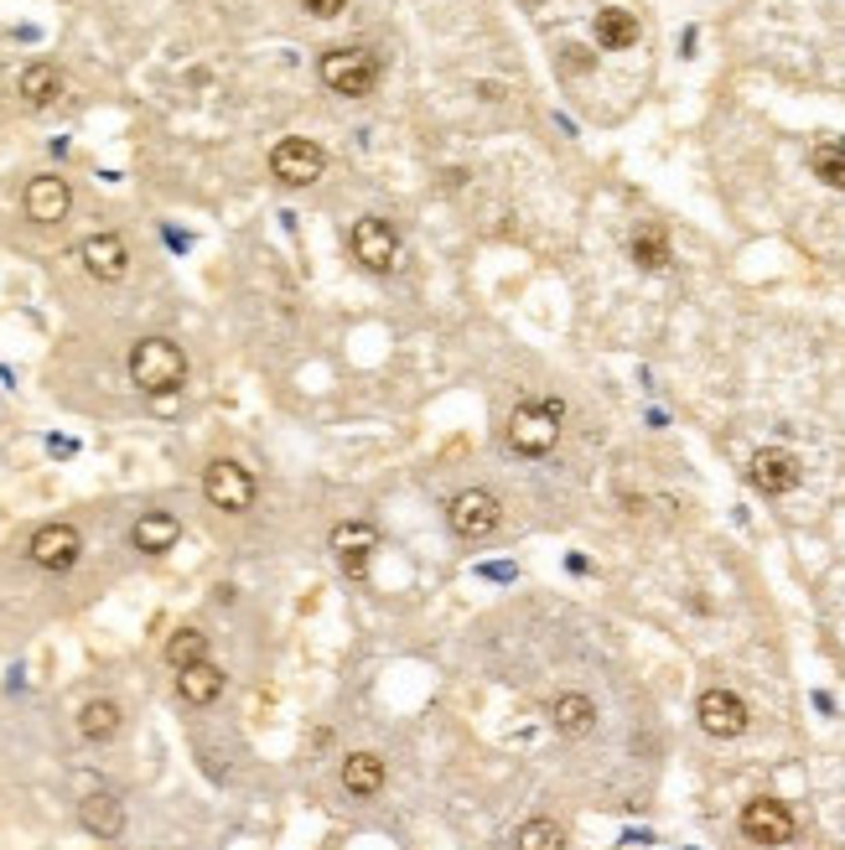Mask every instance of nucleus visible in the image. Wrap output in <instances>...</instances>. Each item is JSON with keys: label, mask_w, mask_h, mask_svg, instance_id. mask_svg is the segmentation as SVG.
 <instances>
[{"label": "nucleus", "mask_w": 845, "mask_h": 850, "mask_svg": "<svg viewBox=\"0 0 845 850\" xmlns=\"http://www.w3.org/2000/svg\"><path fill=\"white\" fill-rule=\"evenodd\" d=\"M337 550V560L343 555H369L379 545V529L374 524H363V519H343V524H333V539H327Z\"/></svg>", "instance_id": "nucleus-22"}, {"label": "nucleus", "mask_w": 845, "mask_h": 850, "mask_svg": "<svg viewBox=\"0 0 845 850\" xmlns=\"http://www.w3.org/2000/svg\"><path fill=\"white\" fill-rule=\"evenodd\" d=\"M343 789L353 799H379L384 793V758L379 752H353V758H343Z\"/></svg>", "instance_id": "nucleus-17"}, {"label": "nucleus", "mask_w": 845, "mask_h": 850, "mask_svg": "<svg viewBox=\"0 0 845 850\" xmlns=\"http://www.w3.org/2000/svg\"><path fill=\"white\" fill-rule=\"evenodd\" d=\"M255 472L244 462H234V457H218V462H208V472H203V498H208L213 508H224V514H249L255 508Z\"/></svg>", "instance_id": "nucleus-4"}, {"label": "nucleus", "mask_w": 845, "mask_h": 850, "mask_svg": "<svg viewBox=\"0 0 845 850\" xmlns=\"http://www.w3.org/2000/svg\"><path fill=\"white\" fill-rule=\"evenodd\" d=\"M73 208V193L62 177H31L27 182V218L31 224H58Z\"/></svg>", "instance_id": "nucleus-13"}, {"label": "nucleus", "mask_w": 845, "mask_h": 850, "mask_svg": "<svg viewBox=\"0 0 845 850\" xmlns=\"http://www.w3.org/2000/svg\"><path fill=\"white\" fill-rule=\"evenodd\" d=\"M78 731L89 736V742H109L115 731H120V705L115 701H89L78 711Z\"/></svg>", "instance_id": "nucleus-23"}, {"label": "nucleus", "mask_w": 845, "mask_h": 850, "mask_svg": "<svg viewBox=\"0 0 845 850\" xmlns=\"http://www.w3.org/2000/svg\"><path fill=\"white\" fill-rule=\"evenodd\" d=\"M16 89H21V99H27L31 109H47V105H58V94H62V74L52 68V62H31L27 74L16 78Z\"/></svg>", "instance_id": "nucleus-19"}, {"label": "nucleus", "mask_w": 845, "mask_h": 850, "mask_svg": "<svg viewBox=\"0 0 845 850\" xmlns=\"http://www.w3.org/2000/svg\"><path fill=\"white\" fill-rule=\"evenodd\" d=\"M343 570L347 576H363L369 570V555H343Z\"/></svg>", "instance_id": "nucleus-29"}, {"label": "nucleus", "mask_w": 845, "mask_h": 850, "mask_svg": "<svg viewBox=\"0 0 845 850\" xmlns=\"http://www.w3.org/2000/svg\"><path fill=\"white\" fill-rule=\"evenodd\" d=\"M177 695L187 705H213L218 695H224V670L213 664V658H203V664H187V670H177Z\"/></svg>", "instance_id": "nucleus-16"}, {"label": "nucleus", "mask_w": 845, "mask_h": 850, "mask_svg": "<svg viewBox=\"0 0 845 850\" xmlns=\"http://www.w3.org/2000/svg\"><path fill=\"white\" fill-rule=\"evenodd\" d=\"M513 850H566V830L556 820H524L513 830Z\"/></svg>", "instance_id": "nucleus-24"}, {"label": "nucleus", "mask_w": 845, "mask_h": 850, "mask_svg": "<svg viewBox=\"0 0 845 850\" xmlns=\"http://www.w3.org/2000/svg\"><path fill=\"white\" fill-rule=\"evenodd\" d=\"M317 74L333 94L363 99V94L379 84V62H374V52H363V47H333V52H322Z\"/></svg>", "instance_id": "nucleus-3"}, {"label": "nucleus", "mask_w": 845, "mask_h": 850, "mask_svg": "<svg viewBox=\"0 0 845 850\" xmlns=\"http://www.w3.org/2000/svg\"><path fill=\"white\" fill-rule=\"evenodd\" d=\"M78 260L89 270L94 281H125V270H130V244L120 234H89V240L78 244Z\"/></svg>", "instance_id": "nucleus-12"}, {"label": "nucleus", "mask_w": 845, "mask_h": 850, "mask_svg": "<svg viewBox=\"0 0 845 850\" xmlns=\"http://www.w3.org/2000/svg\"><path fill=\"white\" fill-rule=\"evenodd\" d=\"M741 836L763 850L788 846V840H794V814H788V804H778V799H753V804L741 809Z\"/></svg>", "instance_id": "nucleus-9"}, {"label": "nucleus", "mask_w": 845, "mask_h": 850, "mask_svg": "<svg viewBox=\"0 0 845 850\" xmlns=\"http://www.w3.org/2000/svg\"><path fill=\"white\" fill-rule=\"evenodd\" d=\"M27 555H31V566H42V570H73L78 555H83V535H78L73 524H42L31 535Z\"/></svg>", "instance_id": "nucleus-8"}, {"label": "nucleus", "mask_w": 845, "mask_h": 850, "mask_svg": "<svg viewBox=\"0 0 845 850\" xmlns=\"http://www.w3.org/2000/svg\"><path fill=\"white\" fill-rule=\"evenodd\" d=\"M566 426V404L560 400H524L509 416V447L519 457H550Z\"/></svg>", "instance_id": "nucleus-2"}, {"label": "nucleus", "mask_w": 845, "mask_h": 850, "mask_svg": "<svg viewBox=\"0 0 845 850\" xmlns=\"http://www.w3.org/2000/svg\"><path fill=\"white\" fill-rule=\"evenodd\" d=\"M566 52H571V58H566V68H571V74H587V68H591V52H587V47H566Z\"/></svg>", "instance_id": "nucleus-28"}, {"label": "nucleus", "mask_w": 845, "mask_h": 850, "mask_svg": "<svg viewBox=\"0 0 845 850\" xmlns=\"http://www.w3.org/2000/svg\"><path fill=\"white\" fill-rule=\"evenodd\" d=\"M695 716H700V726H706L710 736H721V742H731V736L747 731V705H741V695H731V690H706V695L695 701Z\"/></svg>", "instance_id": "nucleus-11"}, {"label": "nucleus", "mask_w": 845, "mask_h": 850, "mask_svg": "<svg viewBox=\"0 0 845 850\" xmlns=\"http://www.w3.org/2000/svg\"><path fill=\"white\" fill-rule=\"evenodd\" d=\"M347 244H353V260H358L363 270H374V275L394 270V260H400V234H394L384 218H358L353 234H347Z\"/></svg>", "instance_id": "nucleus-7"}, {"label": "nucleus", "mask_w": 845, "mask_h": 850, "mask_svg": "<svg viewBox=\"0 0 845 850\" xmlns=\"http://www.w3.org/2000/svg\"><path fill=\"white\" fill-rule=\"evenodd\" d=\"M809 166H815V177L825 182V187H845V140H841V135H825V140H815V150H809Z\"/></svg>", "instance_id": "nucleus-21"}, {"label": "nucleus", "mask_w": 845, "mask_h": 850, "mask_svg": "<svg viewBox=\"0 0 845 850\" xmlns=\"http://www.w3.org/2000/svg\"><path fill=\"white\" fill-rule=\"evenodd\" d=\"M550 721H556L560 736H587V731L597 726V705H591V695H581V690H566V695H556V705H550Z\"/></svg>", "instance_id": "nucleus-18"}, {"label": "nucleus", "mask_w": 845, "mask_h": 850, "mask_svg": "<svg viewBox=\"0 0 845 850\" xmlns=\"http://www.w3.org/2000/svg\"><path fill=\"white\" fill-rule=\"evenodd\" d=\"M130 539H136L140 555H167L181 539V524H177V514H167V508H151V514H140L136 519Z\"/></svg>", "instance_id": "nucleus-15"}, {"label": "nucleus", "mask_w": 845, "mask_h": 850, "mask_svg": "<svg viewBox=\"0 0 845 850\" xmlns=\"http://www.w3.org/2000/svg\"><path fill=\"white\" fill-rule=\"evenodd\" d=\"M78 824L89 830V836H99V840H120L125 836V804L115 799V793H89L83 804H78Z\"/></svg>", "instance_id": "nucleus-14"}, {"label": "nucleus", "mask_w": 845, "mask_h": 850, "mask_svg": "<svg viewBox=\"0 0 845 850\" xmlns=\"http://www.w3.org/2000/svg\"><path fill=\"white\" fill-rule=\"evenodd\" d=\"M208 658V633H197V627H181L167 638V664L171 670H187V664H203Z\"/></svg>", "instance_id": "nucleus-25"}, {"label": "nucleus", "mask_w": 845, "mask_h": 850, "mask_svg": "<svg viewBox=\"0 0 845 850\" xmlns=\"http://www.w3.org/2000/svg\"><path fill=\"white\" fill-rule=\"evenodd\" d=\"M597 42H602L607 52H622V47H633V42H638V16L622 11V6H607V11H597Z\"/></svg>", "instance_id": "nucleus-20"}, {"label": "nucleus", "mask_w": 845, "mask_h": 850, "mask_svg": "<svg viewBox=\"0 0 845 850\" xmlns=\"http://www.w3.org/2000/svg\"><path fill=\"white\" fill-rule=\"evenodd\" d=\"M302 11H312L317 21H333V16L347 11V0H302Z\"/></svg>", "instance_id": "nucleus-27"}, {"label": "nucleus", "mask_w": 845, "mask_h": 850, "mask_svg": "<svg viewBox=\"0 0 845 850\" xmlns=\"http://www.w3.org/2000/svg\"><path fill=\"white\" fill-rule=\"evenodd\" d=\"M130 384L146 394H177L187 384V353L171 338H140L130 348Z\"/></svg>", "instance_id": "nucleus-1"}, {"label": "nucleus", "mask_w": 845, "mask_h": 850, "mask_svg": "<svg viewBox=\"0 0 845 850\" xmlns=\"http://www.w3.org/2000/svg\"><path fill=\"white\" fill-rule=\"evenodd\" d=\"M633 265L638 270H665L669 265V244L659 228H638L633 234Z\"/></svg>", "instance_id": "nucleus-26"}, {"label": "nucleus", "mask_w": 845, "mask_h": 850, "mask_svg": "<svg viewBox=\"0 0 845 850\" xmlns=\"http://www.w3.org/2000/svg\"><path fill=\"white\" fill-rule=\"evenodd\" d=\"M747 478H753V488H757V492H768V498H784V492L799 488L804 467H799V457H794V451H784V447H763V451L753 457V467H747Z\"/></svg>", "instance_id": "nucleus-10"}, {"label": "nucleus", "mask_w": 845, "mask_h": 850, "mask_svg": "<svg viewBox=\"0 0 845 850\" xmlns=\"http://www.w3.org/2000/svg\"><path fill=\"white\" fill-rule=\"evenodd\" d=\"M499 519H503L499 498L483 492V488H462L452 504H446V524H452L462 539H488L493 529H499Z\"/></svg>", "instance_id": "nucleus-6"}, {"label": "nucleus", "mask_w": 845, "mask_h": 850, "mask_svg": "<svg viewBox=\"0 0 845 850\" xmlns=\"http://www.w3.org/2000/svg\"><path fill=\"white\" fill-rule=\"evenodd\" d=\"M271 172H275V182H286V187H312V182L327 172V156H322L317 140L291 135V140H281V146L271 150Z\"/></svg>", "instance_id": "nucleus-5"}]
</instances>
